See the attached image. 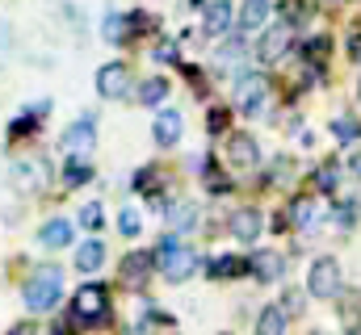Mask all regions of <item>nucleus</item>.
Instances as JSON below:
<instances>
[{"label": "nucleus", "instance_id": "nucleus-1", "mask_svg": "<svg viewBox=\"0 0 361 335\" xmlns=\"http://www.w3.org/2000/svg\"><path fill=\"white\" fill-rule=\"evenodd\" d=\"M59 298H63V272H59V268H38V272L25 281V289H21V302H25L30 315L55 310Z\"/></svg>", "mask_w": 361, "mask_h": 335}, {"label": "nucleus", "instance_id": "nucleus-2", "mask_svg": "<svg viewBox=\"0 0 361 335\" xmlns=\"http://www.w3.org/2000/svg\"><path fill=\"white\" fill-rule=\"evenodd\" d=\"M156 264H160V277L164 281H189L193 277V268H197V248H189V244H180L177 235H164L160 244H156Z\"/></svg>", "mask_w": 361, "mask_h": 335}, {"label": "nucleus", "instance_id": "nucleus-3", "mask_svg": "<svg viewBox=\"0 0 361 335\" xmlns=\"http://www.w3.org/2000/svg\"><path fill=\"white\" fill-rule=\"evenodd\" d=\"M231 105L244 113V118H261L265 105H269V84L261 72H235L231 80Z\"/></svg>", "mask_w": 361, "mask_h": 335}, {"label": "nucleus", "instance_id": "nucleus-4", "mask_svg": "<svg viewBox=\"0 0 361 335\" xmlns=\"http://www.w3.org/2000/svg\"><path fill=\"white\" fill-rule=\"evenodd\" d=\"M307 293L328 302V298H341L345 293V272H341V260L336 255H319L311 264V277H307Z\"/></svg>", "mask_w": 361, "mask_h": 335}, {"label": "nucleus", "instance_id": "nucleus-5", "mask_svg": "<svg viewBox=\"0 0 361 335\" xmlns=\"http://www.w3.org/2000/svg\"><path fill=\"white\" fill-rule=\"evenodd\" d=\"M72 310H76L80 323H105V319H109V289L97 285V281L80 285L76 298H72Z\"/></svg>", "mask_w": 361, "mask_h": 335}, {"label": "nucleus", "instance_id": "nucleus-6", "mask_svg": "<svg viewBox=\"0 0 361 335\" xmlns=\"http://www.w3.org/2000/svg\"><path fill=\"white\" fill-rule=\"evenodd\" d=\"M223 156H227V164L231 168H257L261 164V143L252 139V134H227V143H223Z\"/></svg>", "mask_w": 361, "mask_h": 335}, {"label": "nucleus", "instance_id": "nucleus-7", "mask_svg": "<svg viewBox=\"0 0 361 335\" xmlns=\"http://www.w3.org/2000/svg\"><path fill=\"white\" fill-rule=\"evenodd\" d=\"M97 92H101L105 101H122V96L130 92V68H126V63H105V68L97 72Z\"/></svg>", "mask_w": 361, "mask_h": 335}, {"label": "nucleus", "instance_id": "nucleus-8", "mask_svg": "<svg viewBox=\"0 0 361 335\" xmlns=\"http://www.w3.org/2000/svg\"><path fill=\"white\" fill-rule=\"evenodd\" d=\"M248 272H252L257 281H265V285H277V281L286 277V255H281V251H269V248L252 251V255H248Z\"/></svg>", "mask_w": 361, "mask_h": 335}, {"label": "nucleus", "instance_id": "nucleus-9", "mask_svg": "<svg viewBox=\"0 0 361 335\" xmlns=\"http://www.w3.org/2000/svg\"><path fill=\"white\" fill-rule=\"evenodd\" d=\"M290 34H294V30H290L286 21L269 25V30L261 34V42H257V59H261V63H277V59L290 51Z\"/></svg>", "mask_w": 361, "mask_h": 335}, {"label": "nucleus", "instance_id": "nucleus-10", "mask_svg": "<svg viewBox=\"0 0 361 335\" xmlns=\"http://www.w3.org/2000/svg\"><path fill=\"white\" fill-rule=\"evenodd\" d=\"M180 134H185V118H180V109H160L156 122H152V139H156V147H177Z\"/></svg>", "mask_w": 361, "mask_h": 335}, {"label": "nucleus", "instance_id": "nucleus-11", "mask_svg": "<svg viewBox=\"0 0 361 335\" xmlns=\"http://www.w3.org/2000/svg\"><path fill=\"white\" fill-rule=\"evenodd\" d=\"M261 227H265V218H261V210H252V206H244V210H235V214L227 218V231H231L240 244L261 239Z\"/></svg>", "mask_w": 361, "mask_h": 335}, {"label": "nucleus", "instance_id": "nucleus-12", "mask_svg": "<svg viewBox=\"0 0 361 335\" xmlns=\"http://www.w3.org/2000/svg\"><path fill=\"white\" fill-rule=\"evenodd\" d=\"M92 143H97V118H92V113L76 118V122L63 130V147H68V151H89Z\"/></svg>", "mask_w": 361, "mask_h": 335}, {"label": "nucleus", "instance_id": "nucleus-13", "mask_svg": "<svg viewBox=\"0 0 361 335\" xmlns=\"http://www.w3.org/2000/svg\"><path fill=\"white\" fill-rule=\"evenodd\" d=\"M152 268H156V251H130L122 260V281L126 285H143L152 277Z\"/></svg>", "mask_w": 361, "mask_h": 335}, {"label": "nucleus", "instance_id": "nucleus-14", "mask_svg": "<svg viewBox=\"0 0 361 335\" xmlns=\"http://www.w3.org/2000/svg\"><path fill=\"white\" fill-rule=\"evenodd\" d=\"M42 184H47V164H38V160H21V164H13V189L34 193V189H42Z\"/></svg>", "mask_w": 361, "mask_h": 335}, {"label": "nucleus", "instance_id": "nucleus-15", "mask_svg": "<svg viewBox=\"0 0 361 335\" xmlns=\"http://www.w3.org/2000/svg\"><path fill=\"white\" fill-rule=\"evenodd\" d=\"M72 235H76V231H72V222H68V218H51V222H42L38 244H42L47 251H59V248H68V244H72Z\"/></svg>", "mask_w": 361, "mask_h": 335}, {"label": "nucleus", "instance_id": "nucleus-16", "mask_svg": "<svg viewBox=\"0 0 361 335\" xmlns=\"http://www.w3.org/2000/svg\"><path fill=\"white\" fill-rule=\"evenodd\" d=\"M269 21H273V4L269 0H244V8H240V30L257 34V30H265Z\"/></svg>", "mask_w": 361, "mask_h": 335}, {"label": "nucleus", "instance_id": "nucleus-17", "mask_svg": "<svg viewBox=\"0 0 361 335\" xmlns=\"http://www.w3.org/2000/svg\"><path fill=\"white\" fill-rule=\"evenodd\" d=\"M231 17H235L231 0H210V4L202 8V25H206V34H227Z\"/></svg>", "mask_w": 361, "mask_h": 335}, {"label": "nucleus", "instance_id": "nucleus-18", "mask_svg": "<svg viewBox=\"0 0 361 335\" xmlns=\"http://www.w3.org/2000/svg\"><path fill=\"white\" fill-rule=\"evenodd\" d=\"M206 272H210V281H235V277L248 272V260H240V255H219V260L206 264Z\"/></svg>", "mask_w": 361, "mask_h": 335}, {"label": "nucleus", "instance_id": "nucleus-19", "mask_svg": "<svg viewBox=\"0 0 361 335\" xmlns=\"http://www.w3.org/2000/svg\"><path fill=\"white\" fill-rule=\"evenodd\" d=\"M101 264H105V244L92 235V239H85V244L76 248V268H80V272H97Z\"/></svg>", "mask_w": 361, "mask_h": 335}, {"label": "nucleus", "instance_id": "nucleus-20", "mask_svg": "<svg viewBox=\"0 0 361 335\" xmlns=\"http://www.w3.org/2000/svg\"><path fill=\"white\" fill-rule=\"evenodd\" d=\"M101 34H105V42H109V46H126L130 25H126V17H122L118 8H109V13H105V21H101Z\"/></svg>", "mask_w": 361, "mask_h": 335}, {"label": "nucleus", "instance_id": "nucleus-21", "mask_svg": "<svg viewBox=\"0 0 361 335\" xmlns=\"http://www.w3.org/2000/svg\"><path fill=\"white\" fill-rule=\"evenodd\" d=\"M328 130H332L345 147H353V143L361 139V118H353V113H336V118L328 122Z\"/></svg>", "mask_w": 361, "mask_h": 335}, {"label": "nucleus", "instance_id": "nucleus-22", "mask_svg": "<svg viewBox=\"0 0 361 335\" xmlns=\"http://www.w3.org/2000/svg\"><path fill=\"white\" fill-rule=\"evenodd\" d=\"M257 335H286V310H281V306H261V315H257Z\"/></svg>", "mask_w": 361, "mask_h": 335}, {"label": "nucleus", "instance_id": "nucleus-23", "mask_svg": "<svg viewBox=\"0 0 361 335\" xmlns=\"http://www.w3.org/2000/svg\"><path fill=\"white\" fill-rule=\"evenodd\" d=\"M164 218H169V227H173V231H193V227H197V206L177 201L173 210H164Z\"/></svg>", "mask_w": 361, "mask_h": 335}, {"label": "nucleus", "instance_id": "nucleus-24", "mask_svg": "<svg viewBox=\"0 0 361 335\" xmlns=\"http://www.w3.org/2000/svg\"><path fill=\"white\" fill-rule=\"evenodd\" d=\"M169 96V80L164 76H152V80L139 84V105H147V109H156L160 101Z\"/></svg>", "mask_w": 361, "mask_h": 335}, {"label": "nucleus", "instance_id": "nucleus-25", "mask_svg": "<svg viewBox=\"0 0 361 335\" xmlns=\"http://www.w3.org/2000/svg\"><path fill=\"white\" fill-rule=\"evenodd\" d=\"M89 180H92V164L76 160V156L63 164V184H68V189H80V184H89Z\"/></svg>", "mask_w": 361, "mask_h": 335}, {"label": "nucleus", "instance_id": "nucleus-26", "mask_svg": "<svg viewBox=\"0 0 361 335\" xmlns=\"http://www.w3.org/2000/svg\"><path fill=\"white\" fill-rule=\"evenodd\" d=\"M286 218L302 231V227H315V218H319V214H315V201H311V197H298V201L290 206V214H286Z\"/></svg>", "mask_w": 361, "mask_h": 335}, {"label": "nucleus", "instance_id": "nucleus-27", "mask_svg": "<svg viewBox=\"0 0 361 335\" xmlns=\"http://www.w3.org/2000/svg\"><path fill=\"white\" fill-rule=\"evenodd\" d=\"M244 55H248V42H244V38H223L219 63H235V59H244Z\"/></svg>", "mask_w": 361, "mask_h": 335}, {"label": "nucleus", "instance_id": "nucleus-28", "mask_svg": "<svg viewBox=\"0 0 361 335\" xmlns=\"http://www.w3.org/2000/svg\"><path fill=\"white\" fill-rule=\"evenodd\" d=\"M315 184H319L324 193H336V184H341V168H336V164H324L319 172H315Z\"/></svg>", "mask_w": 361, "mask_h": 335}, {"label": "nucleus", "instance_id": "nucleus-29", "mask_svg": "<svg viewBox=\"0 0 361 335\" xmlns=\"http://www.w3.org/2000/svg\"><path fill=\"white\" fill-rule=\"evenodd\" d=\"M341 323H345V331H349V335H361V302H345Z\"/></svg>", "mask_w": 361, "mask_h": 335}, {"label": "nucleus", "instance_id": "nucleus-30", "mask_svg": "<svg viewBox=\"0 0 361 335\" xmlns=\"http://www.w3.org/2000/svg\"><path fill=\"white\" fill-rule=\"evenodd\" d=\"M118 231H122L126 239H135V235L143 231V222H139V210H122V214H118Z\"/></svg>", "mask_w": 361, "mask_h": 335}, {"label": "nucleus", "instance_id": "nucleus-31", "mask_svg": "<svg viewBox=\"0 0 361 335\" xmlns=\"http://www.w3.org/2000/svg\"><path fill=\"white\" fill-rule=\"evenodd\" d=\"M101 222H105V214H101V206H97V201L80 206V227H85V231H101Z\"/></svg>", "mask_w": 361, "mask_h": 335}, {"label": "nucleus", "instance_id": "nucleus-32", "mask_svg": "<svg viewBox=\"0 0 361 335\" xmlns=\"http://www.w3.org/2000/svg\"><path fill=\"white\" fill-rule=\"evenodd\" d=\"M206 130H210V134H223V130H227V109H210V113H206Z\"/></svg>", "mask_w": 361, "mask_h": 335}, {"label": "nucleus", "instance_id": "nucleus-33", "mask_svg": "<svg viewBox=\"0 0 361 335\" xmlns=\"http://www.w3.org/2000/svg\"><path fill=\"white\" fill-rule=\"evenodd\" d=\"M302 302H307V298H302L298 289H286V298H281V310H286V315H302Z\"/></svg>", "mask_w": 361, "mask_h": 335}, {"label": "nucleus", "instance_id": "nucleus-34", "mask_svg": "<svg viewBox=\"0 0 361 335\" xmlns=\"http://www.w3.org/2000/svg\"><path fill=\"white\" fill-rule=\"evenodd\" d=\"M152 59H160V63H177V46H173V42H164V46H156V51H152Z\"/></svg>", "mask_w": 361, "mask_h": 335}, {"label": "nucleus", "instance_id": "nucleus-35", "mask_svg": "<svg viewBox=\"0 0 361 335\" xmlns=\"http://www.w3.org/2000/svg\"><path fill=\"white\" fill-rule=\"evenodd\" d=\"M332 218H336V222H341V227H349V222H353V201H341V206H336V214H332Z\"/></svg>", "mask_w": 361, "mask_h": 335}, {"label": "nucleus", "instance_id": "nucleus-36", "mask_svg": "<svg viewBox=\"0 0 361 335\" xmlns=\"http://www.w3.org/2000/svg\"><path fill=\"white\" fill-rule=\"evenodd\" d=\"M349 172L361 180V151H353V156H349Z\"/></svg>", "mask_w": 361, "mask_h": 335}]
</instances>
